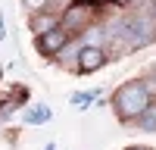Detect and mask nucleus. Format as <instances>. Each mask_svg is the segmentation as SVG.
I'll list each match as a JSON object with an SVG mask.
<instances>
[{
  "mask_svg": "<svg viewBox=\"0 0 156 150\" xmlns=\"http://www.w3.org/2000/svg\"><path fill=\"white\" fill-rule=\"evenodd\" d=\"M150 103H153V97H150V88L144 81H125V84L115 88V94H112L115 116L122 122H137L147 112Z\"/></svg>",
  "mask_w": 156,
  "mask_h": 150,
  "instance_id": "1",
  "label": "nucleus"
},
{
  "mask_svg": "<svg viewBox=\"0 0 156 150\" xmlns=\"http://www.w3.org/2000/svg\"><path fill=\"white\" fill-rule=\"evenodd\" d=\"M153 38H156V25L150 16H128L125 19V47L137 50V47L150 44Z\"/></svg>",
  "mask_w": 156,
  "mask_h": 150,
  "instance_id": "2",
  "label": "nucleus"
},
{
  "mask_svg": "<svg viewBox=\"0 0 156 150\" xmlns=\"http://www.w3.org/2000/svg\"><path fill=\"white\" fill-rule=\"evenodd\" d=\"M69 41H72V34H69V31H66V28L59 25V28H53V31L41 34V38L34 41V44H37V50H41L44 56H59L62 50L69 47Z\"/></svg>",
  "mask_w": 156,
  "mask_h": 150,
  "instance_id": "3",
  "label": "nucleus"
},
{
  "mask_svg": "<svg viewBox=\"0 0 156 150\" xmlns=\"http://www.w3.org/2000/svg\"><path fill=\"white\" fill-rule=\"evenodd\" d=\"M106 47H81L78 50V62H75V69L78 72H84V75H90V72H97V69H103L106 66Z\"/></svg>",
  "mask_w": 156,
  "mask_h": 150,
  "instance_id": "4",
  "label": "nucleus"
},
{
  "mask_svg": "<svg viewBox=\"0 0 156 150\" xmlns=\"http://www.w3.org/2000/svg\"><path fill=\"white\" fill-rule=\"evenodd\" d=\"M28 28H31L37 38H41V34H47V31L59 28V19H56V12L44 9V12H34V16H28Z\"/></svg>",
  "mask_w": 156,
  "mask_h": 150,
  "instance_id": "5",
  "label": "nucleus"
},
{
  "mask_svg": "<svg viewBox=\"0 0 156 150\" xmlns=\"http://www.w3.org/2000/svg\"><path fill=\"white\" fill-rule=\"evenodd\" d=\"M87 16H90V9H87V6H69V9H66V16L59 19V25H62L69 34H72V31H81V28H84V22H87Z\"/></svg>",
  "mask_w": 156,
  "mask_h": 150,
  "instance_id": "6",
  "label": "nucleus"
},
{
  "mask_svg": "<svg viewBox=\"0 0 156 150\" xmlns=\"http://www.w3.org/2000/svg\"><path fill=\"white\" fill-rule=\"evenodd\" d=\"M50 116H53V109H50L47 103H31L28 109L22 112V119L28 125H44V122H50Z\"/></svg>",
  "mask_w": 156,
  "mask_h": 150,
  "instance_id": "7",
  "label": "nucleus"
},
{
  "mask_svg": "<svg viewBox=\"0 0 156 150\" xmlns=\"http://www.w3.org/2000/svg\"><path fill=\"white\" fill-rule=\"evenodd\" d=\"M69 100H72V106H78V109H87V106L97 100V91H75Z\"/></svg>",
  "mask_w": 156,
  "mask_h": 150,
  "instance_id": "8",
  "label": "nucleus"
},
{
  "mask_svg": "<svg viewBox=\"0 0 156 150\" xmlns=\"http://www.w3.org/2000/svg\"><path fill=\"white\" fill-rule=\"evenodd\" d=\"M137 125H140L144 131H156V103H150V106H147V112L137 119Z\"/></svg>",
  "mask_w": 156,
  "mask_h": 150,
  "instance_id": "9",
  "label": "nucleus"
},
{
  "mask_svg": "<svg viewBox=\"0 0 156 150\" xmlns=\"http://www.w3.org/2000/svg\"><path fill=\"white\" fill-rule=\"evenodd\" d=\"M22 6L28 9L31 16H34V12H44V9L50 6V0H22Z\"/></svg>",
  "mask_w": 156,
  "mask_h": 150,
  "instance_id": "10",
  "label": "nucleus"
},
{
  "mask_svg": "<svg viewBox=\"0 0 156 150\" xmlns=\"http://www.w3.org/2000/svg\"><path fill=\"white\" fill-rule=\"evenodd\" d=\"M6 38V22H3V12H0V41Z\"/></svg>",
  "mask_w": 156,
  "mask_h": 150,
  "instance_id": "11",
  "label": "nucleus"
},
{
  "mask_svg": "<svg viewBox=\"0 0 156 150\" xmlns=\"http://www.w3.org/2000/svg\"><path fill=\"white\" fill-rule=\"evenodd\" d=\"M128 150H150V147H144V144H134V147H128Z\"/></svg>",
  "mask_w": 156,
  "mask_h": 150,
  "instance_id": "12",
  "label": "nucleus"
},
{
  "mask_svg": "<svg viewBox=\"0 0 156 150\" xmlns=\"http://www.w3.org/2000/svg\"><path fill=\"white\" fill-rule=\"evenodd\" d=\"M44 150H56V144H47V147H44Z\"/></svg>",
  "mask_w": 156,
  "mask_h": 150,
  "instance_id": "13",
  "label": "nucleus"
},
{
  "mask_svg": "<svg viewBox=\"0 0 156 150\" xmlns=\"http://www.w3.org/2000/svg\"><path fill=\"white\" fill-rule=\"evenodd\" d=\"M153 78H156V62H153Z\"/></svg>",
  "mask_w": 156,
  "mask_h": 150,
  "instance_id": "14",
  "label": "nucleus"
}]
</instances>
